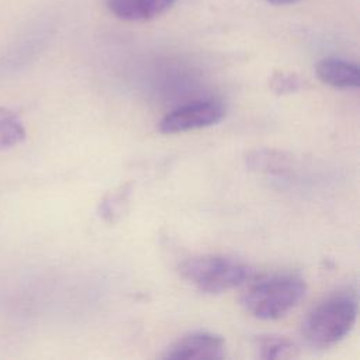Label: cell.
Here are the masks:
<instances>
[{
	"label": "cell",
	"mask_w": 360,
	"mask_h": 360,
	"mask_svg": "<svg viewBox=\"0 0 360 360\" xmlns=\"http://www.w3.org/2000/svg\"><path fill=\"white\" fill-rule=\"evenodd\" d=\"M225 115V108L214 100H198L180 105L166 114L159 122L162 134H180L218 124Z\"/></svg>",
	"instance_id": "obj_4"
},
{
	"label": "cell",
	"mask_w": 360,
	"mask_h": 360,
	"mask_svg": "<svg viewBox=\"0 0 360 360\" xmlns=\"http://www.w3.org/2000/svg\"><path fill=\"white\" fill-rule=\"evenodd\" d=\"M318 79L335 89H356L360 84L359 66L340 58H323L315 68Z\"/></svg>",
	"instance_id": "obj_7"
},
{
	"label": "cell",
	"mask_w": 360,
	"mask_h": 360,
	"mask_svg": "<svg viewBox=\"0 0 360 360\" xmlns=\"http://www.w3.org/2000/svg\"><path fill=\"white\" fill-rule=\"evenodd\" d=\"M225 354L226 345L222 336L207 330H195L172 343L167 349H165L162 357L173 360H214L222 359Z\"/></svg>",
	"instance_id": "obj_5"
},
{
	"label": "cell",
	"mask_w": 360,
	"mask_h": 360,
	"mask_svg": "<svg viewBox=\"0 0 360 360\" xmlns=\"http://www.w3.org/2000/svg\"><path fill=\"white\" fill-rule=\"evenodd\" d=\"M305 292L304 278L292 273H277L249 283L240 302L252 316L270 321L287 315L300 304Z\"/></svg>",
	"instance_id": "obj_1"
},
{
	"label": "cell",
	"mask_w": 360,
	"mask_h": 360,
	"mask_svg": "<svg viewBox=\"0 0 360 360\" xmlns=\"http://www.w3.org/2000/svg\"><path fill=\"white\" fill-rule=\"evenodd\" d=\"M177 0H105L108 11L122 21L143 22L167 13Z\"/></svg>",
	"instance_id": "obj_6"
},
{
	"label": "cell",
	"mask_w": 360,
	"mask_h": 360,
	"mask_svg": "<svg viewBox=\"0 0 360 360\" xmlns=\"http://www.w3.org/2000/svg\"><path fill=\"white\" fill-rule=\"evenodd\" d=\"M270 87L277 94H287L300 90L302 87V80L294 73L278 72L271 77Z\"/></svg>",
	"instance_id": "obj_10"
},
{
	"label": "cell",
	"mask_w": 360,
	"mask_h": 360,
	"mask_svg": "<svg viewBox=\"0 0 360 360\" xmlns=\"http://www.w3.org/2000/svg\"><path fill=\"white\" fill-rule=\"evenodd\" d=\"M266 1L270 4H274V6H288V4H294L300 0H266Z\"/></svg>",
	"instance_id": "obj_11"
},
{
	"label": "cell",
	"mask_w": 360,
	"mask_h": 360,
	"mask_svg": "<svg viewBox=\"0 0 360 360\" xmlns=\"http://www.w3.org/2000/svg\"><path fill=\"white\" fill-rule=\"evenodd\" d=\"M357 318V300L353 294H335L305 316L301 332L305 342L315 349H328L340 342L353 328Z\"/></svg>",
	"instance_id": "obj_2"
},
{
	"label": "cell",
	"mask_w": 360,
	"mask_h": 360,
	"mask_svg": "<svg viewBox=\"0 0 360 360\" xmlns=\"http://www.w3.org/2000/svg\"><path fill=\"white\" fill-rule=\"evenodd\" d=\"M255 349L262 359H292L298 356V347L285 336L260 335L255 340Z\"/></svg>",
	"instance_id": "obj_8"
},
{
	"label": "cell",
	"mask_w": 360,
	"mask_h": 360,
	"mask_svg": "<svg viewBox=\"0 0 360 360\" xmlns=\"http://www.w3.org/2000/svg\"><path fill=\"white\" fill-rule=\"evenodd\" d=\"M25 139L24 125L13 115L0 118V150L10 149Z\"/></svg>",
	"instance_id": "obj_9"
},
{
	"label": "cell",
	"mask_w": 360,
	"mask_h": 360,
	"mask_svg": "<svg viewBox=\"0 0 360 360\" xmlns=\"http://www.w3.org/2000/svg\"><path fill=\"white\" fill-rule=\"evenodd\" d=\"M179 271L197 290L219 294L236 288L250 278V269L243 262L222 255H201L184 260Z\"/></svg>",
	"instance_id": "obj_3"
}]
</instances>
